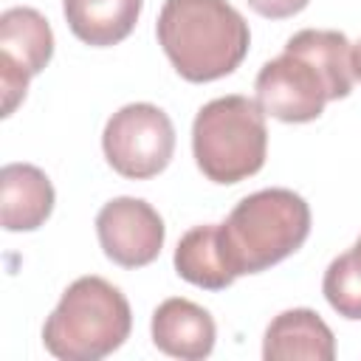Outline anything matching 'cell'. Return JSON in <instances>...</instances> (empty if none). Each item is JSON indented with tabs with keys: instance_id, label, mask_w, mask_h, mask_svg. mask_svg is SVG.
<instances>
[{
	"instance_id": "cell-13",
	"label": "cell",
	"mask_w": 361,
	"mask_h": 361,
	"mask_svg": "<svg viewBox=\"0 0 361 361\" xmlns=\"http://www.w3.org/2000/svg\"><path fill=\"white\" fill-rule=\"evenodd\" d=\"M144 0H62L68 28L93 48H110L130 37Z\"/></svg>"
},
{
	"instance_id": "cell-9",
	"label": "cell",
	"mask_w": 361,
	"mask_h": 361,
	"mask_svg": "<svg viewBox=\"0 0 361 361\" xmlns=\"http://www.w3.org/2000/svg\"><path fill=\"white\" fill-rule=\"evenodd\" d=\"M214 338L212 313L183 296L164 299L152 313V344L172 358L203 361L214 350Z\"/></svg>"
},
{
	"instance_id": "cell-14",
	"label": "cell",
	"mask_w": 361,
	"mask_h": 361,
	"mask_svg": "<svg viewBox=\"0 0 361 361\" xmlns=\"http://www.w3.org/2000/svg\"><path fill=\"white\" fill-rule=\"evenodd\" d=\"M322 290H324L327 305L338 316H344L350 322H361V271L353 262L350 251L338 254L327 265L324 279H322Z\"/></svg>"
},
{
	"instance_id": "cell-1",
	"label": "cell",
	"mask_w": 361,
	"mask_h": 361,
	"mask_svg": "<svg viewBox=\"0 0 361 361\" xmlns=\"http://www.w3.org/2000/svg\"><path fill=\"white\" fill-rule=\"evenodd\" d=\"M355 85L353 45L333 28H302L276 59H268L254 82L257 104L285 124H307L327 102L347 99Z\"/></svg>"
},
{
	"instance_id": "cell-3",
	"label": "cell",
	"mask_w": 361,
	"mask_h": 361,
	"mask_svg": "<svg viewBox=\"0 0 361 361\" xmlns=\"http://www.w3.org/2000/svg\"><path fill=\"white\" fill-rule=\"evenodd\" d=\"M133 330L127 296L102 276L71 282L42 324V344L59 361H99L118 350Z\"/></svg>"
},
{
	"instance_id": "cell-12",
	"label": "cell",
	"mask_w": 361,
	"mask_h": 361,
	"mask_svg": "<svg viewBox=\"0 0 361 361\" xmlns=\"http://www.w3.org/2000/svg\"><path fill=\"white\" fill-rule=\"evenodd\" d=\"M175 271L189 285H197L206 290H223L237 279L220 237V223L195 226L178 240Z\"/></svg>"
},
{
	"instance_id": "cell-17",
	"label": "cell",
	"mask_w": 361,
	"mask_h": 361,
	"mask_svg": "<svg viewBox=\"0 0 361 361\" xmlns=\"http://www.w3.org/2000/svg\"><path fill=\"white\" fill-rule=\"evenodd\" d=\"M350 254H353V262H355V265H358V271H361V237L355 240V245L350 248Z\"/></svg>"
},
{
	"instance_id": "cell-11",
	"label": "cell",
	"mask_w": 361,
	"mask_h": 361,
	"mask_svg": "<svg viewBox=\"0 0 361 361\" xmlns=\"http://www.w3.org/2000/svg\"><path fill=\"white\" fill-rule=\"evenodd\" d=\"M54 212V186L34 164L0 169V223L6 231H34Z\"/></svg>"
},
{
	"instance_id": "cell-10",
	"label": "cell",
	"mask_w": 361,
	"mask_h": 361,
	"mask_svg": "<svg viewBox=\"0 0 361 361\" xmlns=\"http://www.w3.org/2000/svg\"><path fill=\"white\" fill-rule=\"evenodd\" d=\"M265 361H333L336 336L327 322L310 307L282 310L271 319L262 338Z\"/></svg>"
},
{
	"instance_id": "cell-2",
	"label": "cell",
	"mask_w": 361,
	"mask_h": 361,
	"mask_svg": "<svg viewBox=\"0 0 361 361\" xmlns=\"http://www.w3.org/2000/svg\"><path fill=\"white\" fill-rule=\"evenodd\" d=\"M155 34L178 76L195 85L234 73L251 45L245 17L226 0H166Z\"/></svg>"
},
{
	"instance_id": "cell-5",
	"label": "cell",
	"mask_w": 361,
	"mask_h": 361,
	"mask_svg": "<svg viewBox=\"0 0 361 361\" xmlns=\"http://www.w3.org/2000/svg\"><path fill=\"white\" fill-rule=\"evenodd\" d=\"M268 152L265 113L257 99L231 93L206 102L192 124V155L214 183H240L257 175Z\"/></svg>"
},
{
	"instance_id": "cell-16",
	"label": "cell",
	"mask_w": 361,
	"mask_h": 361,
	"mask_svg": "<svg viewBox=\"0 0 361 361\" xmlns=\"http://www.w3.org/2000/svg\"><path fill=\"white\" fill-rule=\"evenodd\" d=\"M353 73H355V79L361 82V42L353 45Z\"/></svg>"
},
{
	"instance_id": "cell-4",
	"label": "cell",
	"mask_w": 361,
	"mask_h": 361,
	"mask_svg": "<svg viewBox=\"0 0 361 361\" xmlns=\"http://www.w3.org/2000/svg\"><path fill=\"white\" fill-rule=\"evenodd\" d=\"M310 234V206L293 189L245 195L220 223V237L237 276L259 274L290 257Z\"/></svg>"
},
{
	"instance_id": "cell-7",
	"label": "cell",
	"mask_w": 361,
	"mask_h": 361,
	"mask_svg": "<svg viewBox=\"0 0 361 361\" xmlns=\"http://www.w3.org/2000/svg\"><path fill=\"white\" fill-rule=\"evenodd\" d=\"M54 56V31L31 6H14L0 14V93L8 118L25 99L28 82L45 71Z\"/></svg>"
},
{
	"instance_id": "cell-15",
	"label": "cell",
	"mask_w": 361,
	"mask_h": 361,
	"mask_svg": "<svg viewBox=\"0 0 361 361\" xmlns=\"http://www.w3.org/2000/svg\"><path fill=\"white\" fill-rule=\"evenodd\" d=\"M259 17H268V20H285V17H293L299 14L310 0H245Z\"/></svg>"
},
{
	"instance_id": "cell-6",
	"label": "cell",
	"mask_w": 361,
	"mask_h": 361,
	"mask_svg": "<svg viewBox=\"0 0 361 361\" xmlns=\"http://www.w3.org/2000/svg\"><path fill=\"white\" fill-rule=\"evenodd\" d=\"M102 149L121 178L147 180L169 166L175 152V127L158 104L133 102L107 118Z\"/></svg>"
},
{
	"instance_id": "cell-8",
	"label": "cell",
	"mask_w": 361,
	"mask_h": 361,
	"mask_svg": "<svg viewBox=\"0 0 361 361\" xmlns=\"http://www.w3.org/2000/svg\"><path fill=\"white\" fill-rule=\"evenodd\" d=\"M96 234L107 259L121 268H144L161 254L166 226L147 200L113 197L96 214Z\"/></svg>"
}]
</instances>
